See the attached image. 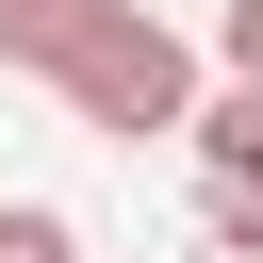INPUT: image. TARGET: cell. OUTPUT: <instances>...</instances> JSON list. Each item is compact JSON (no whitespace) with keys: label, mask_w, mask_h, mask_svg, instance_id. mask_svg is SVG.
<instances>
[{"label":"cell","mask_w":263,"mask_h":263,"mask_svg":"<svg viewBox=\"0 0 263 263\" xmlns=\"http://www.w3.org/2000/svg\"><path fill=\"white\" fill-rule=\"evenodd\" d=\"M49 99H66L99 148H148V132H181V115H197V49H181L164 16H99V33L49 66Z\"/></svg>","instance_id":"1"},{"label":"cell","mask_w":263,"mask_h":263,"mask_svg":"<svg viewBox=\"0 0 263 263\" xmlns=\"http://www.w3.org/2000/svg\"><path fill=\"white\" fill-rule=\"evenodd\" d=\"M181 148H197V181H263V82H197V115H181Z\"/></svg>","instance_id":"2"},{"label":"cell","mask_w":263,"mask_h":263,"mask_svg":"<svg viewBox=\"0 0 263 263\" xmlns=\"http://www.w3.org/2000/svg\"><path fill=\"white\" fill-rule=\"evenodd\" d=\"M99 16H132V0H0V66H33V82H49Z\"/></svg>","instance_id":"3"},{"label":"cell","mask_w":263,"mask_h":263,"mask_svg":"<svg viewBox=\"0 0 263 263\" xmlns=\"http://www.w3.org/2000/svg\"><path fill=\"white\" fill-rule=\"evenodd\" d=\"M197 247L214 263H263V181H197Z\"/></svg>","instance_id":"4"},{"label":"cell","mask_w":263,"mask_h":263,"mask_svg":"<svg viewBox=\"0 0 263 263\" xmlns=\"http://www.w3.org/2000/svg\"><path fill=\"white\" fill-rule=\"evenodd\" d=\"M0 263H82V230H66L49 197H0Z\"/></svg>","instance_id":"5"},{"label":"cell","mask_w":263,"mask_h":263,"mask_svg":"<svg viewBox=\"0 0 263 263\" xmlns=\"http://www.w3.org/2000/svg\"><path fill=\"white\" fill-rule=\"evenodd\" d=\"M214 66H230V82H263V0H214Z\"/></svg>","instance_id":"6"}]
</instances>
